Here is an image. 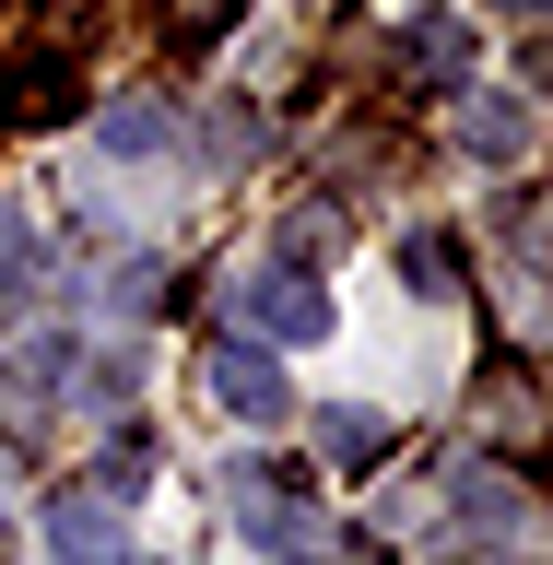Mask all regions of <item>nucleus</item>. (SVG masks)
<instances>
[{
    "mask_svg": "<svg viewBox=\"0 0 553 565\" xmlns=\"http://www.w3.org/2000/svg\"><path fill=\"white\" fill-rule=\"evenodd\" d=\"M71 106H83V60H71L60 35L12 47V71H0V130H60Z\"/></svg>",
    "mask_w": 553,
    "mask_h": 565,
    "instance_id": "nucleus-1",
    "label": "nucleus"
},
{
    "mask_svg": "<svg viewBox=\"0 0 553 565\" xmlns=\"http://www.w3.org/2000/svg\"><path fill=\"white\" fill-rule=\"evenodd\" d=\"M212 401H224L236 424H283L295 413V377L272 365V342H224L212 353Z\"/></svg>",
    "mask_w": 553,
    "mask_h": 565,
    "instance_id": "nucleus-2",
    "label": "nucleus"
},
{
    "mask_svg": "<svg viewBox=\"0 0 553 565\" xmlns=\"http://www.w3.org/2000/svg\"><path fill=\"white\" fill-rule=\"evenodd\" d=\"M236 318L259 330V342H318V330H330V295H318L307 271H259L236 295Z\"/></svg>",
    "mask_w": 553,
    "mask_h": 565,
    "instance_id": "nucleus-3",
    "label": "nucleus"
},
{
    "mask_svg": "<svg viewBox=\"0 0 553 565\" xmlns=\"http://www.w3.org/2000/svg\"><path fill=\"white\" fill-rule=\"evenodd\" d=\"M530 130H542V118H530V95H519V83H494V95H471V106H459V153H483V166H519V153H530Z\"/></svg>",
    "mask_w": 553,
    "mask_h": 565,
    "instance_id": "nucleus-4",
    "label": "nucleus"
},
{
    "mask_svg": "<svg viewBox=\"0 0 553 565\" xmlns=\"http://www.w3.org/2000/svg\"><path fill=\"white\" fill-rule=\"evenodd\" d=\"M47 554L60 565H118L130 542H118V494H60L47 507Z\"/></svg>",
    "mask_w": 553,
    "mask_h": 565,
    "instance_id": "nucleus-5",
    "label": "nucleus"
},
{
    "mask_svg": "<svg viewBox=\"0 0 553 565\" xmlns=\"http://www.w3.org/2000/svg\"><path fill=\"white\" fill-rule=\"evenodd\" d=\"M401 71H413V83H459V71H471V24H448V12L413 24L401 35Z\"/></svg>",
    "mask_w": 553,
    "mask_h": 565,
    "instance_id": "nucleus-6",
    "label": "nucleus"
},
{
    "mask_svg": "<svg viewBox=\"0 0 553 565\" xmlns=\"http://www.w3.org/2000/svg\"><path fill=\"white\" fill-rule=\"evenodd\" d=\"M95 141H106V153H166V141H177V118H166V106H106V118H95Z\"/></svg>",
    "mask_w": 553,
    "mask_h": 565,
    "instance_id": "nucleus-7",
    "label": "nucleus"
},
{
    "mask_svg": "<svg viewBox=\"0 0 553 565\" xmlns=\"http://www.w3.org/2000/svg\"><path fill=\"white\" fill-rule=\"evenodd\" d=\"M318 448H330V459L353 471V459H377V448H389V424L365 413V401H342V413H318Z\"/></svg>",
    "mask_w": 553,
    "mask_h": 565,
    "instance_id": "nucleus-8",
    "label": "nucleus"
},
{
    "mask_svg": "<svg viewBox=\"0 0 553 565\" xmlns=\"http://www.w3.org/2000/svg\"><path fill=\"white\" fill-rule=\"evenodd\" d=\"M401 271H413V295H459V247L448 236H413V247H401Z\"/></svg>",
    "mask_w": 553,
    "mask_h": 565,
    "instance_id": "nucleus-9",
    "label": "nucleus"
},
{
    "mask_svg": "<svg viewBox=\"0 0 553 565\" xmlns=\"http://www.w3.org/2000/svg\"><path fill=\"white\" fill-rule=\"evenodd\" d=\"M459 519H483V530H507V519H519V494L494 483V471H471V483H459Z\"/></svg>",
    "mask_w": 553,
    "mask_h": 565,
    "instance_id": "nucleus-10",
    "label": "nucleus"
},
{
    "mask_svg": "<svg viewBox=\"0 0 553 565\" xmlns=\"http://www.w3.org/2000/svg\"><path fill=\"white\" fill-rule=\"evenodd\" d=\"M494 436H507V448H530V436H542V413H530V388H494Z\"/></svg>",
    "mask_w": 553,
    "mask_h": 565,
    "instance_id": "nucleus-11",
    "label": "nucleus"
},
{
    "mask_svg": "<svg viewBox=\"0 0 553 565\" xmlns=\"http://www.w3.org/2000/svg\"><path fill=\"white\" fill-rule=\"evenodd\" d=\"M177 24H189V35H212V24H236V0H177Z\"/></svg>",
    "mask_w": 553,
    "mask_h": 565,
    "instance_id": "nucleus-12",
    "label": "nucleus"
},
{
    "mask_svg": "<svg viewBox=\"0 0 553 565\" xmlns=\"http://www.w3.org/2000/svg\"><path fill=\"white\" fill-rule=\"evenodd\" d=\"M118 565H153V554H118Z\"/></svg>",
    "mask_w": 553,
    "mask_h": 565,
    "instance_id": "nucleus-13",
    "label": "nucleus"
}]
</instances>
